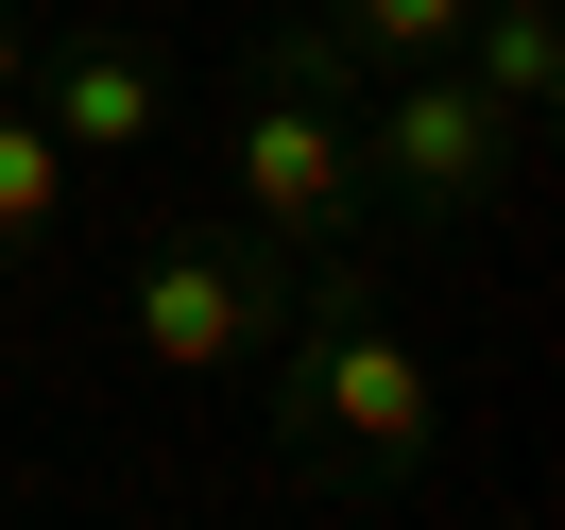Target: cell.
<instances>
[{
    "instance_id": "obj_1",
    "label": "cell",
    "mask_w": 565,
    "mask_h": 530,
    "mask_svg": "<svg viewBox=\"0 0 565 530\" xmlns=\"http://www.w3.org/2000/svg\"><path fill=\"white\" fill-rule=\"evenodd\" d=\"M257 393H275V462L309 496H343V513H377V496H412L446 462V377L394 325V257H309Z\"/></svg>"
},
{
    "instance_id": "obj_2",
    "label": "cell",
    "mask_w": 565,
    "mask_h": 530,
    "mask_svg": "<svg viewBox=\"0 0 565 530\" xmlns=\"http://www.w3.org/2000/svg\"><path fill=\"white\" fill-rule=\"evenodd\" d=\"M291 291H309V257H275L257 223H154L138 274H120V325H138L154 377H257Z\"/></svg>"
},
{
    "instance_id": "obj_3",
    "label": "cell",
    "mask_w": 565,
    "mask_h": 530,
    "mask_svg": "<svg viewBox=\"0 0 565 530\" xmlns=\"http://www.w3.org/2000/svg\"><path fill=\"white\" fill-rule=\"evenodd\" d=\"M343 138H360V188H377V240H446V223H480L497 188L531 172V138L462 69H377L343 104Z\"/></svg>"
},
{
    "instance_id": "obj_4",
    "label": "cell",
    "mask_w": 565,
    "mask_h": 530,
    "mask_svg": "<svg viewBox=\"0 0 565 530\" xmlns=\"http://www.w3.org/2000/svg\"><path fill=\"white\" fill-rule=\"evenodd\" d=\"M223 188H241L223 223H257L275 257H394V240H377V188H360V138H343V104L241 86V104H223Z\"/></svg>"
},
{
    "instance_id": "obj_5",
    "label": "cell",
    "mask_w": 565,
    "mask_h": 530,
    "mask_svg": "<svg viewBox=\"0 0 565 530\" xmlns=\"http://www.w3.org/2000/svg\"><path fill=\"white\" fill-rule=\"evenodd\" d=\"M18 104L52 120V154H154V138L189 120V69H172L154 35H120V18H52Z\"/></svg>"
},
{
    "instance_id": "obj_6",
    "label": "cell",
    "mask_w": 565,
    "mask_h": 530,
    "mask_svg": "<svg viewBox=\"0 0 565 530\" xmlns=\"http://www.w3.org/2000/svg\"><path fill=\"white\" fill-rule=\"evenodd\" d=\"M446 69H462V86H480V104L531 138V120H548V86H565V18H548V0H480Z\"/></svg>"
},
{
    "instance_id": "obj_7",
    "label": "cell",
    "mask_w": 565,
    "mask_h": 530,
    "mask_svg": "<svg viewBox=\"0 0 565 530\" xmlns=\"http://www.w3.org/2000/svg\"><path fill=\"white\" fill-rule=\"evenodd\" d=\"M291 18H309V35H343V52H360V86H377V69H446L480 0H291Z\"/></svg>"
},
{
    "instance_id": "obj_8",
    "label": "cell",
    "mask_w": 565,
    "mask_h": 530,
    "mask_svg": "<svg viewBox=\"0 0 565 530\" xmlns=\"http://www.w3.org/2000/svg\"><path fill=\"white\" fill-rule=\"evenodd\" d=\"M52 206H70V154H52V120H35V104H0V257H35V240H52Z\"/></svg>"
},
{
    "instance_id": "obj_9",
    "label": "cell",
    "mask_w": 565,
    "mask_h": 530,
    "mask_svg": "<svg viewBox=\"0 0 565 530\" xmlns=\"http://www.w3.org/2000/svg\"><path fill=\"white\" fill-rule=\"evenodd\" d=\"M18 86H35V18L0 0V104H18Z\"/></svg>"
}]
</instances>
